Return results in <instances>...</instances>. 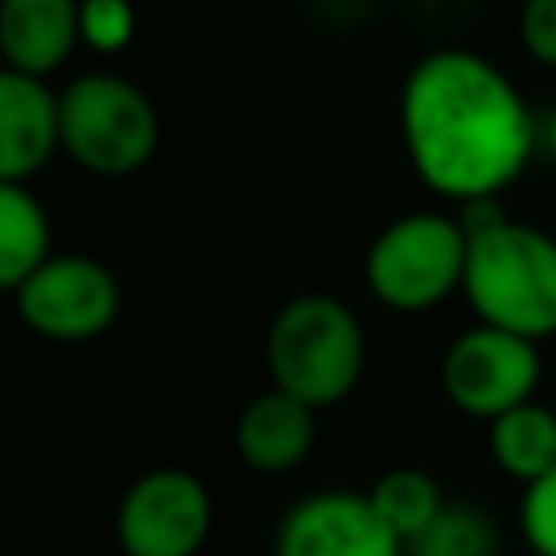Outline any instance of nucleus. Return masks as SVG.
Returning <instances> with one entry per match:
<instances>
[{
	"label": "nucleus",
	"mask_w": 556,
	"mask_h": 556,
	"mask_svg": "<svg viewBox=\"0 0 556 556\" xmlns=\"http://www.w3.org/2000/svg\"><path fill=\"white\" fill-rule=\"evenodd\" d=\"M400 139L434 195L469 204L521 178L539 126L521 87L495 61L469 48H434L404 74Z\"/></svg>",
	"instance_id": "1"
},
{
	"label": "nucleus",
	"mask_w": 556,
	"mask_h": 556,
	"mask_svg": "<svg viewBox=\"0 0 556 556\" xmlns=\"http://www.w3.org/2000/svg\"><path fill=\"white\" fill-rule=\"evenodd\" d=\"M465 230L460 295L473 317L534 343L556 334V235L513 222L500 195L469 200L456 213Z\"/></svg>",
	"instance_id": "2"
},
{
	"label": "nucleus",
	"mask_w": 556,
	"mask_h": 556,
	"mask_svg": "<svg viewBox=\"0 0 556 556\" xmlns=\"http://www.w3.org/2000/svg\"><path fill=\"white\" fill-rule=\"evenodd\" d=\"M265 374L269 387L304 400L308 408H330L348 400L365 374L361 317L326 291H304L287 300L265 330Z\"/></svg>",
	"instance_id": "3"
},
{
	"label": "nucleus",
	"mask_w": 556,
	"mask_h": 556,
	"mask_svg": "<svg viewBox=\"0 0 556 556\" xmlns=\"http://www.w3.org/2000/svg\"><path fill=\"white\" fill-rule=\"evenodd\" d=\"M61 152L96 178L139 174L161 139L156 104L122 74H78L56 91Z\"/></svg>",
	"instance_id": "4"
},
{
	"label": "nucleus",
	"mask_w": 556,
	"mask_h": 556,
	"mask_svg": "<svg viewBox=\"0 0 556 556\" xmlns=\"http://www.w3.org/2000/svg\"><path fill=\"white\" fill-rule=\"evenodd\" d=\"M465 230L456 213L417 208L387 222L365 252V287L395 313H426L460 291Z\"/></svg>",
	"instance_id": "5"
},
{
	"label": "nucleus",
	"mask_w": 556,
	"mask_h": 556,
	"mask_svg": "<svg viewBox=\"0 0 556 556\" xmlns=\"http://www.w3.org/2000/svg\"><path fill=\"white\" fill-rule=\"evenodd\" d=\"M539 378H543L539 343L486 321L460 330L439 361V387L447 404L478 421H491L534 400Z\"/></svg>",
	"instance_id": "6"
},
{
	"label": "nucleus",
	"mask_w": 556,
	"mask_h": 556,
	"mask_svg": "<svg viewBox=\"0 0 556 556\" xmlns=\"http://www.w3.org/2000/svg\"><path fill=\"white\" fill-rule=\"evenodd\" d=\"M13 300L17 317L52 343H87L122 313V287L113 269L83 252H48L13 291Z\"/></svg>",
	"instance_id": "7"
},
{
	"label": "nucleus",
	"mask_w": 556,
	"mask_h": 556,
	"mask_svg": "<svg viewBox=\"0 0 556 556\" xmlns=\"http://www.w3.org/2000/svg\"><path fill=\"white\" fill-rule=\"evenodd\" d=\"M213 530V495L191 469H148L139 473L113 517L122 556H195Z\"/></svg>",
	"instance_id": "8"
},
{
	"label": "nucleus",
	"mask_w": 556,
	"mask_h": 556,
	"mask_svg": "<svg viewBox=\"0 0 556 556\" xmlns=\"http://www.w3.org/2000/svg\"><path fill=\"white\" fill-rule=\"evenodd\" d=\"M274 556H408L391 526L378 517L365 491H313L300 495L278 530Z\"/></svg>",
	"instance_id": "9"
},
{
	"label": "nucleus",
	"mask_w": 556,
	"mask_h": 556,
	"mask_svg": "<svg viewBox=\"0 0 556 556\" xmlns=\"http://www.w3.org/2000/svg\"><path fill=\"white\" fill-rule=\"evenodd\" d=\"M317 443V408L269 387L252 395L235 417V452L248 469L278 478L308 460Z\"/></svg>",
	"instance_id": "10"
},
{
	"label": "nucleus",
	"mask_w": 556,
	"mask_h": 556,
	"mask_svg": "<svg viewBox=\"0 0 556 556\" xmlns=\"http://www.w3.org/2000/svg\"><path fill=\"white\" fill-rule=\"evenodd\" d=\"M56 148V91L48 78L0 65V182L35 178Z\"/></svg>",
	"instance_id": "11"
},
{
	"label": "nucleus",
	"mask_w": 556,
	"mask_h": 556,
	"mask_svg": "<svg viewBox=\"0 0 556 556\" xmlns=\"http://www.w3.org/2000/svg\"><path fill=\"white\" fill-rule=\"evenodd\" d=\"M78 48V0H0V61L48 78Z\"/></svg>",
	"instance_id": "12"
},
{
	"label": "nucleus",
	"mask_w": 556,
	"mask_h": 556,
	"mask_svg": "<svg viewBox=\"0 0 556 556\" xmlns=\"http://www.w3.org/2000/svg\"><path fill=\"white\" fill-rule=\"evenodd\" d=\"M486 426H491L486 430L491 456L513 482L526 486L556 465V408L526 400V404L491 417Z\"/></svg>",
	"instance_id": "13"
},
{
	"label": "nucleus",
	"mask_w": 556,
	"mask_h": 556,
	"mask_svg": "<svg viewBox=\"0 0 556 556\" xmlns=\"http://www.w3.org/2000/svg\"><path fill=\"white\" fill-rule=\"evenodd\" d=\"M52 252V222L26 182H0V291H17Z\"/></svg>",
	"instance_id": "14"
},
{
	"label": "nucleus",
	"mask_w": 556,
	"mask_h": 556,
	"mask_svg": "<svg viewBox=\"0 0 556 556\" xmlns=\"http://www.w3.org/2000/svg\"><path fill=\"white\" fill-rule=\"evenodd\" d=\"M365 495H369V504L378 508V517L391 526V534L404 543V552H408V543L430 526V517L443 508L439 482H434L426 469H413V465L387 469Z\"/></svg>",
	"instance_id": "15"
},
{
	"label": "nucleus",
	"mask_w": 556,
	"mask_h": 556,
	"mask_svg": "<svg viewBox=\"0 0 556 556\" xmlns=\"http://www.w3.org/2000/svg\"><path fill=\"white\" fill-rule=\"evenodd\" d=\"M495 552H500V534L491 517L456 500H443L430 526L408 543V556H495Z\"/></svg>",
	"instance_id": "16"
},
{
	"label": "nucleus",
	"mask_w": 556,
	"mask_h": 556,
	"mask_svg": "<svg viewBox=\"0 0 556 556\" xmlns=\"http://www.w3.org/2000/svg\"><path fill=\"white\" fill-rule=\"evenodd\" d=\"M135 39V4L130 0H78V43L100 56L130 48Z\"/></svg>",
	"instance_id": "17"
},
{
	"label": "nucleus",
	"mask_w": 556,
	"mask_h": 556,
	"mask_svg": "<svg viewBox=\"0 0 556 556\" xmlns=\"http://www.w3.org/2000/svg\"><path fill=\"white\" fill-rule=\"evenodd\" d=\"M517 521H521V539L534 556H556V465L547 473H539L534 482H526Z\"/></svg>",
	"instance_id": "18"
},
{
	"label": "nucleus",
	"mask_w": 556,
	"mask_h": 556,
	"mask_svg": "<svg viewBox=\"0 0 556 556\" xmlns=\"http://www.w3.org/2000/svg\"><path fill=\"white\" fill-rule=\"evenodd\" d=\"M517 35L530 61L556 70V0H521Z\"/></svg>",
	"instance_id": "19"
},
{
	"label": "nucleus",
	"mask_w": 556,
	"mask_h": 556,
	"mask_svg": "<svg viewBox=\"0 0 556 556\" xmlns=\"http://www.w3.org/2000/svg\"><path fill=\"white\" fill-rule=\"evenodd\" d=\"M543 139H547V152L556 156V109H552V117H547V130H543Z\"/></svg>",
	"instance_id": "20"
},
{
	"label": "nucleus",
	"mask_w": 556,
	"mask_h": 556,
	"mask_svg": "<svg viewBox=\"0 0 556 556\" xmlns=\"http://www.w3.org/2000/svg\"><path fill=\"white\" fill-rule=\"evenodd\" d=\"M552 408H556V404H552Z\"/></svg>",
	"instance_id": "21"
}]
</instances>
